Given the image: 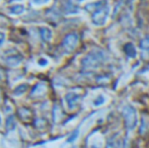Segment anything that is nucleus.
I'll list each match as a JSON object with an SVG mask.
<instances>
[{
  "instance_id": "obj_1",
  "label": "nucleus",
  "mask_w": 149,
  "mask_h": 148,
  "mask_svg": "<svg viewBox=\"0 0 149 148\" xmlns=\"http://www.w3.org/2000/svg\"><path fill=\"white\" fill-rule=\"evenodd\" d=\"M104 55L102 51H93L82 59V66L85 68L97 67L104 60Z\"/></svg>"
},
{
  "instance_id": "obj_2",
  "label": "nucleus",
  "mask_w": 149,
  "mask_h": 148,
  "mask_svg": "<svg viewBox=\"0 0 149 148\" xmlns=\"http://www.w3.org/2000/svg\"><path fill=\"white\" fill-rule=\"evenodd\" d=\"M123 117L125 119V124L127 129L133 130L137 126L138 118L136 110L132 106H126L123 109Z\"/></svg>"
},
{
  "instance_id": "obj_3",
  "label": "nucleus",
  "mask_w": 149,
  "mask_h": 148,
  "mask_svg": "<svg viewBox=\"0 0 149 148\" xmlns=\"http://www.w3.org/2000/svg\"><path fill=\"white\" fill-rule=\"evenodd\" d=\"M109 14V7L108 5H104L100 8H97L92 14V22L95 26H102L106 24V20L108 18Z\"/></svg>"
},
{
  "instance_id": "obj_4",
  "label": "nucleus",
  "mask_w": 149,
  "mask_h": 148,
  "mask_svg": "<svg viewBox=\"0 0 149 148\" xmlns=\"http://www.w3.org/2000/svg\"><path fill=\"white\" fill-rule=\"evenodd\" d=\"M77 44H78V36H77V34H75V33L67 35L62 42V46H63V48H64V50L66 52H69V53L74 51Z\"/></svg>"
},
{
  "instance_id": "obj_5",
  "label": "nucleus",
  "mask_w": 149,
  "mask_h": 148,
  "mask_svg": "<svg viewBox=\"0 0 149 148\" xmlns=\"http://www.w3.org/2000/svg\"><path fill=\"white\" fill-rule=\"evenodd\" d=\"M24 61V57L19 54H16V55H9L8 57H6L5 59V64L10 67H17Z\"/></svg>"
},
{
  "instance_id": "obj_6",
  "label": "nucleus",
  "mask_w": 149,
  "mask_h": 148,
  "mask_svg": "<svg viewBox=\"0 0 149 148\" xmlns=\"http://www.w3.org/2000/svg\"><path fill=\"white\" fill-rule=\"evenodd\" d=\"M79 99H80V97L75 92H69L65 95V101H66L67 106L70 110H73L76 107Z\"/></svg>"
},
{
  "instance_id": "obj_7",
  "label": "nucleus",
  "mask_w": 149,
  "mask_h": 148,
  "mask_svg": "<svg viewBox=\"0 0 149 148\" xmlns=\"http://www.w3.org/2000/svg\"><path fill=\"white\" fill-rule=\"evenodd\" d=\"M40 36L44 42H50L53 38V32L48 26H41L40 28Z\"/></svg>"
},
{
  "instance_id": "obj_8",
  "label": "nucleus",
  "mask_w": 149,
  "mask_h": 148,
  "mask_svg": "<svg viewBox=\"0 0 149 148\" xmlns=\"http://www.w3.org/2000/svg\"><path fill=\"white\" fill-rule=\"evenodd\" d=\"M7 11L10 15H20L26 11V7L22 4H14L8 8Z\"/></svg>"
},
{
  "instance_id": "obj_9",
  "label": "nucleus",
  "mask_w": 149,
  "mask_h": 148,
  "mask_svg": "<svg viewBox=\"0 0 149 148\" xmlns=\"http://www.w3.org/2000/svg\"><path fill=\"white\" fill-rule=\"evenodd\" d=\"M124 51L127 54L129 57H135L136 56V49L134 48V46L132 44H126L125 48H124Z\"/></svg>"
},
{
  "instance_id": "obj_10",
  "label": "nucleus",
  "mask_w": 149,
  "mask_h": 148,
  "mask_svg": "<svg viewBox=\"0 0 149 148\" xmlns=\"http://www.w3.org/2000/svg\"><path fill=\"white\" fill-rule=\"evenodd\" d=\"M28 88H29V86L26 84H20V85H18L17 87L14 88L13 93L15 95H17V97H20V95H22L24 92H26Z\"/></svg>"
},
{
  "instance_id": "obj_11",
  "label": "nucleus",
  "mask_w": 149,
  "mask_h": 148,
  "mask_svg": "<svg viewBox=\"0 0 149 148\" xmlns=\"http://www.w3.org/2000/svg\"><path fill=\"white\" fill-rule=\"evenodd\" d=\"M45 91H46V85L44 83H39V84L36 85L31 92H33V94L40 95V94H43Z\"/></svg>"
},
{
  "instance_id": "obj_12",
  "label": "nucleus",
  "mask_w": 149,
  "mask_h": 148,
  "mask_svg": "<svg viewBox=\"0 0 149 148\" xmlns=\"http://www.w3.org/2000/svg\"><path fill=\"white\" fill-rule=\"evenodd\" d=\"M148 122L145 120V118H142V121H141V126H140V129H139V133L141 135H144L146 132L148 131Z\"/></svg>"
},
{
  "instance_id": "obj_13",
  "label": "nucleus",
  "mask_w": 149,
  "mask_h": 148,
  "mask_svg": "<svg viewBox=\"0 0 149 148\" xmlns=\"http://www.w3.org/2000/svg\"><path fill=\"white\" fill-rule=\"evenodd\" d=\"M37 63L40 67H47L50 62H49V59H47L46 57H40L39 59H38Z\"/></svg>"
},
{
  "instance_id": "obj_14",
  "label": "nucleus",
  "mask_w": 149,
  "mask_h": 148,
  "mask_svg": "<svg viewBox=\"0 0 149 148\" xmlns=\"http://www.w3.org/2000/svg\"><path fill=\"white\" fill-rule=\"evenodd\" d=\"M50 1L51 0H31V3L33 6H43L50 3Z\"/></svg>"
},
{
  "instance_id": "obj_15",
  "label": "nucleus",
  "mask_w": 149,
  "mask_h": 148,
  "mask_svg": "<svg viewBox=\"0 0 149 148\" xmlns=\"http://www.w3.org/2000/svg\"><path fill=\"white\" fill-rule=\"evenodd\" d=\"M140 47L142 50H149V36H146L140 42Z\"/></svg>"
},
{
  "instance_id": "obj_16",
  "label": "nucleus",
  "mask_w": 149,
  "mask_h": 148,
  "mask_svg": "<svg viewBox=\"0 0 149 148\" xmlns=\"http://www.w3.org/2000/svg\"><path fill=\"white\" fill-rule=\"evenodd\" d=\"M6 128L8 130H12L14 128V118L12 116H10L6 121Z\"/></svg>"
},
{
  "instance_id": "obj_17",
  "label": "nucleus",
  "mask_w": 149,
  "mask_h": 148,
  "mask_svg": "<svg viewBox=\"0 0 149 148\" xmlns=\"http://www.w3.org/2000/svg\"><path fill=\"white\" fill-rule=\"evenodd\" d=\"M104 97H102V95H100V97L94 101L93 104H94V106H100V105H102V104H104Z\"/></svg>"
},
{
  "instance_id": "obj_18",
  "label": "nucleus",
  "mask_w": 149,
  "mask_h": 148,
  "mask_svg": "<svg viewBox=\"0 0 149 148\" xmlns=\"http://www.w3.org/2000/svg\"><path fill=\"white\" fill-rule=\"evenodd\" d=\"M77 136H78V130L74 131V132L72 133V135H71V136L68 138V140H67V141H68V142H73V141L77 138Z\"/></svg>"
},
{
  "instance_id": "obj_19",
  "label": "nucleus",
  "mask_w": 149,
  "mask_h": 148,
  "mask_svg": "<svg viewBox=\"0 0 149 148\" xmlns=\"http://www.w3.org/2000/svg\"><path fill=\"white\" fill-rule=\"evenodd\" d=\"M6 40V35L4 34V33L0 32V49L2 48V46H3L4 42H5Z\"/></svg>"
},
{
  "instance_id": "obj_20",
  "label": "nucleus",
  "mask_w": 149,
  "mask_h": 148,
  "mask_svg": "<svg viewBox=\"0 0 149 148\" xmlns=\"http://www.w3.org/2000/svg\"><path fill=\"white\" fill-rule=\"evenodd\" d=\"M122 148H130V142H129V140H128V138H126L125 140H124L123 147Z\"/></svg>"
},
{
  "instance_id": "obj_21",
  "label": "nucleus",
  "mask_w": 149,
  "mask_h": 148,
  "mask_svg": "<svg viewBox=\"0 0 149 148\" xmlns=\"http://www.w3.org/2000/svg\"><path fill=\"white\" fill-rule=\"evenodd\" d=\"M2 124V118H1V115H0V125Z\"/></svg>"
},
{
  "instance_id": "obj_22",
  "label": "nucleus",
  "mask_w": 149,
  "mask_h": 148,
  "mask_svg": "<svg viewBox=\"0 0 149 148\" xmlns=\"http://www.w3.org/2000/svg\"><path fill=\"white\" fill-rule=\"evenodd\" d=\"M12 1H19V0H12Z\"/></svg>"
}]
</instances>
